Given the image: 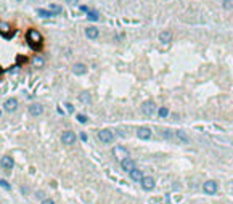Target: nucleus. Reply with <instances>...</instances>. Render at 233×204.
Returning <instances> with one entry per match:
<instances>
[{
    "label": "nucleus",
    "instance_id": "f257e3e1",
    "mask_svg": "<svg viewBox=\"0 0 233 204\" xmlns=\"http://www.w3.org/2000/svg\"><path fill=\"white\" fill-rule=\"evenodd\" d=\"M26 39H27V43H29L32 48H36V50L40 48V45H42V34L39 32L37 29H29V31H27Z\"/></svg>",
    "mask_w": 233,
    "mask_h": 204
},
{
    "label": "nucleus",
    "instance_id": "f03ea898",
    "mask_svg": "<svg viewBox=\"0 0 233 204\" xmlns=\"http://www.w3.org/2000/svg\"><path fill=\"white\" fill-rule=\"evenodd\" d=\"M98 140L101 141V143L108 145V143H111V141L114 140V133H113L110 129H101L98 132Z\"/></svg>",
    "mask_w": 233,
    "mask_h": 204
},
{
    "label": "nucleus",
    "instance_id": "7ed1b4c3",
    "mask_svg": "<svg viewBox=\"0 0 233 204\" xmlns=\"http://www.w3.org/2000/svg\"><path fill=\"white\" fill-rule=\"evenodd\" d=\"M76 140H77V135L72 132V130H64V132L61 133V141H63L64 145H68V146L74 145Z\"/></svg>",
    "mask_w": 233,
    "mask_h": 204
},
{
    "label": "nucleus",
    "instance_id": "20e7f679",
    "mask_svg": "<svg viewBox=\"0 0 233 204\" xmlns=\"http://www.w3.org/2000/svg\"><path fill=\"white\" fill-rule=\"evenodd\" d=\"M203 190H204V193H207V195H215L217 190H219V185H217L215 180H206V182L203 183Z\"/></svg>",
    "mask_w": 233,
    "mask_h": 204
},
{
    "label": "nucleus",
    "instance_id": "39448f33",
    "mask_svg": "<svg viewBox=\"0 0 233 204\" xmlns=\"http://www.w3.org/2000/svg\"><path fill=\"white\" fill-rule=\"evenodd\" d=\"M141 112H143L145 116H153L156 112V105H155V101H143L141 103Z\"/></svg>",
    "mask_w": 233,
    "mask_h": 204
},
{
    "label": "nucleus",
    "instance_id": "423d86ee",
    "mask_svg": "<svg viewBox=\"0 0 233 204\" xmlns=\"http://www.w3.org/2000/svg\"><path fill=\"white\" fill-rule=\"evenodd\" d=\"M113 153H114V157H116V159H119V161H124V159H127V157H129L127 148H124V146H121V145L114 146Z\"/></svg>",
    "mask_w": 233,
    "mask_h": 204
},
{
    "label": "nucleus",
    "instance_id": "0eeeda50",
    "mask_svg": "<svg viewBox=\"0 0 233 204\" xmlns=\"http://www.w3.org/2000/svg\"><path fill=\"white\" fill-rule=\"evenodd\" d=\"M29 114L31 116H34V117H39L40 114H43V106L40 105V103H31L29 105Z\"/></svg>",
    "mask_w": 233,
    "mask_h": 204
},
{
    "label": "nucleus",
    "instance_id": "6e6552de",
    "mask_svg": "<svg viewBox=\"0 0 233 204\" xmlns=\"http://www.w3.org/2000/svg\"><path fill=\"white\" fill-rule=\"evenodd\" d=\"M151 135H153V132L150 127H138L137 129V137L140 140H150Z\"/></svg>",
    "mask_w": 233,
    "mask_h": 204
},
{
    "label": "nucleus",
    "instance_id": "1a4fd4ad",
    "mask_svg": "<svg viewBox=\"0 0 233 204\" xmlns=\"http://www.w3.org/2000/svg\"><path fill=\"white\" fill-rule=\"evenodd\" d=\"M0 166H2L3 171H11L15 166V161H13V157L11 156H3L2 159H0Z\"/></svg>",
    "mask_w": 233,
    "mask_h": 204
},
{
    "label": "nucleus",
    "instance_id": "9d476101",
    "mask_svg": "<svg viewBox=\"0 0 233 204\" xmlns=\"http://www.w3.org/2000/svg\"><path fill=\"white\" fill-rule=\"evenodd\" d=\"M140 183H141V188H143L145 191H151L153 188H155V185H156V182H155V178H153V177H145Z\"/></svg>",
    "mask_w": 233,
    "mask_h": 204
},
{
    "label": "nucleus",
    "instance_id": "9b49d317",
    "mask_svg": "<svg viewBox=\"0 0 233 204\" xmlns=\"http://www.w3.org/2000/svg\"><path fill=\"white\" fill-rule=\"evenodd\" d=\"M121 167H122V171L124 172H132L134 169H137L135 167V162H134V159H130V157H127V159H124V161H121Z\"/></svg>",
    "mask_w": 233,
    "mask_h": 204
},
{
    "label": "nucleus",
    "instance_id": "f8f14e48",
    "mask_svg": "<svg viewBox=\"0 0 233 204\" xmlns=\"http://www.w3.org/2000/svg\"><path fill=\"white\" fill-rule=\"evenodd\" d=\"M3 109L7 111V112H13V111H16V109H18V101H16L15 98L7 100V101L3 103Z\"/></svg>",
    "mask_w": 233,
    "mask_h": 204
},
{
    "label": "nucleus",
    "instance_id": "ddd939ff",
    "mask_svg": "<svg viewBox=\"0 0 233 204\" xmlns=\"http://www.w3.org/2000/svg\"><path fill=\"white\" fill-rule=\"evenodd\" d=\"M72 72H74L76 76H84L85 72H87V66H85L84 63H76L74 66H72Z\"/></svg>",
    "mask_w": 233,
    "mask_h": 204
},
{
    "label": "nucleus",
    "instance_id": "4468645a",
    "mask_svg": "<svg viewBox=\"0 0 233 204\" xmlns=\"http://www.w3.org/2000/svg\"><path fill=\"white\" fill-rule=\"evenodd\" d=\"M85 36H87L89 39H92V40H95V39L100 36V31L96 29L95 26H89L87 29H85Z\"/></svg>",
    "mask_w": 233,
    "mask_h": 204
},
{
    "label": "nucleus",
    "instance_id": "2eb2a0df",
    "mask_svg": "<svg viewBox=\"0 0 233 204\" xmlns=\"http://www.w3.org/2000/svg\"><path fill=\"white\" fill-rule=\"evenodd\" d=\"M79 101L84 103V105H90V103H92V95H90L87 90H84V92L79 93Z\"/></svg>",
    "mask_w": 233,
    "mask_h": 204
},
{
    "label": "nucleus",
    "instance_id": "dca6fc26",
    "mask_svg": "<svg viewBox=\"0 0 233 204\" xmlns=\"http://www.w3.org/2000/svg\"><path fill=\"white\" fill-rule=\"evenodd\" d=\"M129 175H130V178H132L134 182H141V180L145 178V175H143V172H141L140 169H134Z\"/></svg>",
    "mask_w": 233,
    "mask_h": 204
},
{
    "label": "nucleus",
    "instance_id": "f3484780",
    "mask_svg": "<svg viewBox=\"0 0 233 204\" xmlns=\"http://www.w3.org/2000/svg\"><path fill=\"white\" fill-rule=\"evenodd\" d=\"M159 40H161L162 43H169L170 40H172V32L170 31H162L161 34H159Z\"/></svg>",
    "mask_w": 233,
    "mask_h": 204
},
{
    "label": "nucleus",
    "instance_id": "a211bd4d",
    "mask_svg": "<svg viewBox=\"0 0 233 204\" xmlns=\"http://www.w3.org/2000/svg\"><path fill=\"white\" fill-rule=\"evenodd\" d=\"M175 137H177L182 143H188L190 141V138H188V135H186V132L185 130H182V129H179L177 132H175Z\"/></svg>",
    "mask_w": 233,
    "mask_h": 204
},
{
    "label": "nucleus",
    "instance_id": "6ab92c4d",
    "mask_svg": "<svg viewBox=\"0 0 233 204\" xmlns=\"http://www.w3.org/2000/svg\"><path fill=\"white\" fill-rule=\"evenodd\" d=\"M37 15L40 16V18H52V16H55L56 13L55 11H47V10H43V8H37Z\"/></svg>",
    "mask_w": 233,
    "mask_h": 204
},
{
    "label": "nucleus",
    "instance_id": "aec40b11",
    "mask_svg": "<svg viewBox=\"0 0 233 204\" xmlns=\"http://www.w3.org/2000/svg\"><path fill=\"white\" fill-rule=\"evenodd\" d=\"M43 63H45V61H43L42 56H34V58H32V66L34 67H42Z\"/></svg>",
    "mask_w": 233,
    "mask_h": 204
},
{
    "label": "nucleus",
    "instance_id": "412c9836",
    "mask_svg": "<svg viewBox=\"0 0 233 204\" xmlns=\"http://www.w3.org/2000/svg\"><path fill=\"white\" fill-rule=\"evenodd\" d=\"M158 116L161 117V119L167 117V116H169V109H167L166 106H161V108H159V109H158Z\"/></svg>",
    "mask_w": 233,
    "mask_h": 204
},
{
    "label": "nucleus",
    "instance_id": "4be33fe9",
    "mask_svg": "<svg viewBox=\"0 0 233 204\" xmlns=\"http://www.w3.org/2000/svg\"><path fill=\"white\" fill-rule=\"evenodd\" d=\"M159 133H161V137L166 138V140H172V135H175V133H172V132H170V130H167V129H166V130L162 129Z\"/></svg>",
    "mask_w": 233,
    "mask_h": 204
},
{
    "label": "nucleus",
    "instance_id": "5701e85b",
    "mask_svg": "<svg viewBox=\"0 0 233 204\" xmlns=\"http://www.w3.org/2000/svg\"><path fill=\"white\" fill-rule=\"evenodd\" d=\"M0 32H2V34H7V32H10V24H8V22L0 21Z\"/></svg>",
    "mask_w": 233,
    "mask_h": 204
},
{
    "label": "nucleus",
    "instance_id": "b1692460",
    "mask_svg": "<svg viewBox=\"0 0 233 204\" xmlns=\"http://www.w3.org/2000/svg\"><path fill=\"white\" fill-rule=\"evenodd\" d=\"M87 16H89L90 21H96V19H98V13H96V11H93V10H89Z\"/></svg>",
    "mask_w": 233,
    "mask_h": 204
},
{
    "label": "nucleus",
    "instance_id": "393cba45",
    "mask_svg": "<svg viewBox=\"0 0 233 204\" xmlns=\"http://www.w3.org/2000/svg\"><path fill=\"white\" fill-rule=\"evenodd\" d=\"M222 7H224L225 10H231V8H233V0H224V2H222Z\"/></svg>",
    "mask_w": 233,
    "mask_h": 204
},
{
    "label": "nucleus",
    "instance_id": "a878e982",
    "mask_svg": "<svg viewBox=\"0 0 233 204\" xmlns=\"http://www.w3.org/2000/svg\"><path fill=\"white\" fill-rule=\"evenodd\" d=\"M50 8H52V10H55V13H56V15H60L61 11H63V8H61L60 5H56V3H52V5H50Z\"/></svg>",
    "mask_w": 233,
    "mask_h": 204
},
{
    "label": "nucleus",
    "instance_id": "bb28decb",
    "mask_svg": "<svg viewBox=\"0 0 233 204\" xmlns=\"http://www.w3.org/2000/svg\"><path fill=\"white\" fill-rule=\"evenodd\" d=\"M0 186H2V188H5V190H7V191H10V190H11V186H10V183H8V182H5V180H3V178H0Z\"/></svg>",
    "mask_w": 233,
    "mask_h": 204
},
{
    "label": "nucleus",
    "instance_id": "cd10ccee",
    "mask_svg": "<svg viewBox=\"0 0 233 204\" xmlns=\"http://www.w3.org/2000/svg\"><path fill=\"white\" fill-rule=\"evenodd\" d=\"M77 121L84 124V122H87V117H85L84 114H77Z\"/></svg>",
    "mask_w": 233,
    "mask_h": 204
},
{
    "label": "nucleus",
    "instance_id": "c85d7f7f",
    "mask_svg": "<svg viewBox=\"0 0 233 204\" xmlns=\"http://www.w3.org/2000/svg\"><path fill=\"white\" fill-rule=\"evenodd\" d=\"M42 204H55V201L50 199V198H45V199L42 201Z\"/></svg>",
    "mask_w": 233,
    "mask_h": 204
},
{
    "label": "nucleus",
    "instance_id": "c756f323",
    "mask_svg": "<svg viewBox=\"0 0 233 204\" xmlns=\"http://www.w3.org/2000/svg\"><path fill=\"white\" fill-rule=\"evenodd\" d=\"M66 109L69 111V112H72V111H74V106H72V105H69V103H66Z\"/></svg>",
    "mask_w": 233,
    "mask_h": 204
},
{
    "label": "nucleus",
    "instance_id": "7c9ffc66",
    "mask_svg": "<svg viewBox=\"0 0 233 204\" xmlns=\"http://www.w3.org/2000/svg\"><path fill=\"white\" fill-rule=\"evenodd\" d=\"M68 5H77L79 3V0H66Z\"/></svg>",
    "mask_w": 233,
    "mask_h": 204
},
{
    "label": "nucleus",
    "instance_id": "2f4dec72",
    "mask_svg": "<svg viewBox=\"0 0 233 204\" xmlns=\"http://www.w3.org/2000/svg\"><path fill=\"white\" fill-rule=\"evenodd\" d=\"M81 140L82 141H87V133H85V132H81Z\"/></svg>",
    "mask_w": 233,
    "mask_h": 204
},
{
    "label": "nucleus",
    "instance_id": "473e14b6",
    "mask_svg": "<svg viewBox=\"0 0 233 204\" xmlns=\"http://www.w3.org/2000/svg\"><path fill=\"white\" fill-rule=\"evenodd\" d=\"M0 117H2V111H0Z\"/></svg>",
    "mask_w": 233,
    "mask_h": 204
},
{
    "label": "nucleus",
    "instance_id": "72a5a7b5",
    "mask_svg": "<svg viewBox=\"0 0 233 204\" xmlns=\"http://www.w3.org/2000/svg\"><path fill=\"white\" fill-rule=\"evenodd\" d=\"M18 2H21V0H18Z\"/></svg>",
    "mask_w": 233,
    "mask_h": 204
}]
</instances>
